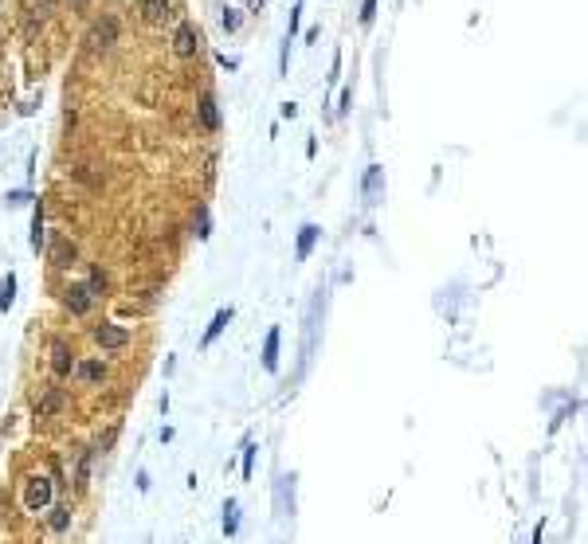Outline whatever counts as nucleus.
Masks as SVG:
<instances>
[{
	"mask_svg": "<svg viewBox=\"0 0 588 544\" xmlns=\"http://www.w3.org/2000/svg\"><path fill=\"white\" fill-rule=\"evenodd\" d=\"M51 497H55V485H51V478H31L28 490H24V505H28V513H40V509H48Z\"/></svg>",
	"mask_w": 588,
	"mask_h": 544,
	"instance_id": "1",
	"label": "nucleus"
},
{
	"mask_svg": "<svg viewBox=\"0 0 588 544\" xmlns=\"http://www.w3.org/2000/svg\"><path fill=\"white\" fill-rule=\"evenodd\" d=\"M63 306H67L75 317H83V314H90V306H94V294L87 290V282H75V286L63 290Z\"/></svg>",
	"mask_w": 588,
	"mask_h": 544,
	"instance_id": "2",
	"label": "nucleus"
},
{
	"mask_svg": "<svg viewBox=\"0 0 588 544\" xmlns=\"http://www.w3.org/2000/svg\"><path fill=\"white\" fill-rule=\"evenodd\" d=\"M118 40V20L114 16H102V20H94V28H90V36H87V43L94 51L99 47H110V43Z\"/></svg>",
	"mask_w": 588,
	"mask_h": 544,
	"instance_id": "3",
	"label": "nucleus"
},
{
	"mask_svg": "<svg viewBox=\"0 0 588 544\" xmlns=\"http://www.w3.org/2000/svg\"><path fill=\"white\" fill-rule=\"evenodd\" d=\"M51 372H55L59 380L75 372V353H71L67 341H55V345H51Z\"/></svg>",
	"mask_w": 588,
	"mask_h": 544,
	"instance_id": "4",
	"label": "nucleus"
},
{
	"mask_svg": "<svg viewBox=\"0 0 588 544\" xmlns=\"http://www.w3.org/2000/svg\"><path fill=\"white\" fill-rule=\"evenodd\" d=\"M173 47H177V55H180V59L196 55V47H200V31L192 28V24H180V28H177V36H173Z\"/></svg>",
	"mask_w": 588,
	"mask_h": 544,
	"instance_id": "5",
	"label": "nucleus"
},
{
	"mask_svg": "<svg viewBox=\"0 0 588 544\" xmlns=\"http://www.w3.org/2000/svg\"><path fill=\"white\" fill-rule=\"evenodd\" d=\"M94 341H99L102 348H126V345H130V329H122V325H99V329H94Z\"/></svg>",
	"mask_w": 588,
	"mask_h": 544,
	"instance_id": "6",
	"label": "nucleus"
},
{
	"mask_svg": "<svg viewBox=\"0 0 588 544\" xmlns=\"http://www.w3.org/2000/svg\"><path fill=\"white\" fill-rule=\"evenodd\" d=\"M173 16V0H141V20L145 24H165Z\"/></svg>",
	"mask_w": 588,
	"mask_h": 544,
	"instance_id": "7",
	"label": "nucleus"
},
{
	"mask_svg": "<svg viewBox=\"0 0 588 544\" xmlns=\"http://www.w3.org/2000/svg\"><path fill=\"white\" fill-rule=\"evenodd\" d=\"M380 192H385V168L369 165V172H365V200H369V204H380Z\"/></svg>",
	"mask_w": 588,
	"mask_h": 544,
	"instance_id": "8",
	"label": "nucleus"
},
{
	"mask_svg": "<svg viewBox=\"0 0 588 544\" xmlns=\"http://www.w3.org/2000/svg\"><path fill=\"white\" fill-rule=\"evenodd\" d=\"M279 341H282V333H279V325H275L267 333V341H263V368H267V372L279 368Z\"/></svg>",
	"mask_w": 588,
	"mask_h": 544,
	"instance_id": "9",
	"label": "nucleus"
},
{
	"mask_svg": "<svg viewBox=\"0 0 588 544\" xmlns=\"http://www.w3.org/2000/svg\"><path fill=\"white\" fill-rule=\"evenodd\" d=\"M318 235H322V231L314 228V223H306V228L299 231V247H294V258H299V263H306V258H310V251H314Z\"/></svg>",
	"mask_w": 588,
	"mask_h": 544,
	"instance_id": "10",
	"label": "nucleus"
},
{
	"mask_svg": "<svg viewBox=\"0 0 588 544\" xmlns=\"http://www.w3.org/2000/svg\"><path fill=\"white\" fill-rule=\"evenodd\" d=\"M228 321H231V306H228V309H216V317H212V325L204 329V337H200V345L208 348L212 341H216V337L224 333V329H228Z\"/></svg>",
	"mask_w": 588,
	"mask_h": 544,
	"instance_id": "11",
	"label": "nucleus"
},
{
	"mask_svg": "<svg viewBox=\"0 0 588 544\" xmlns=\"http://www.w3.org/2000/svg\"><path fill=\"white\" fill-rule=\"evenodd\" d=\"M196 110H200V122H204V129H212V133H216V129H220V110H216V98H212V94H204Z\"/></svg>",
	"mask_w": 588,
	"mask_h": 544,
	"instance_id": "12",
	"label": "nucleus"
},
{
	"mask_svg": "<svg viewBox=\"0 0 588 544\" xmlns=\"http://www.w3.org/2000/svg\"><path fill=\"white\" fill-rule=\"evenodd\" d=\"M236 533H240V501L228 497L224 501V536H236Z\"/></svg>",
	"mask_w": 588,
	"mask_h": 544,
	"instance_id": "13",
	"label": "nucleus"
},
{
	"mask_svg": "<svg viewBox=\"0 0 588 544\" xmlns=\"http://www.w3.org/2000/svg\"><path fill=\"white\" fill-rule=\"evenodd\" d=\"M79 368V376L87 380V384H102L106 380V365L102 360H83V365H75Z\"/></svg>",
	"mask_w": 588,
	"mask_h": 544,
	"instance_id": "14",
	"label": "nucleus"
},
{
	"mask_svg": "<svg viewBox=\"0 0 588 544\" xmlns=\"http://www.w3.org/2000/svg\"><path fill=\"white\" fill-rule=\"evenodd\" d=\"M12 302H16V274L8 270V274L0 278V314H8Z\"/></svg>",
	"mask_w": 588,
	"mask_h": 544,
	"instance_id": "15",
	"label": "nucleus"
},
{
	"mask_svg": "<svg viewBox=\"0 0 588 544\" xmlns=\"http://www.w3.org/2000/svg\"><path fill=\"white\" fill-rule=\"evenodd\" d=\"M51 263H55V267H71V263H75V247H71L67 239H59V243L51 247Z\"/></svg>",
	"mask_w": 588,
	"mask_h": 544,
	"instance_id": "16",
	"label": "nucleus"
},
{
	"mask_svg": "<svg viewBox=\"0 0 588 544\" xmlns=\"http://www.w3.org/2000/svg\"><path fill=\"white\" fill-rule=\"evenodd\" d=\"M59 404H63V392H59V388H48V396H43V404H36V416H40V419H48V416H51V411H55Z\"/></svg>",
	"mask_w": 588,
	"mask_h": 544,
	"instance_id": "17",
	"label": "nucleus"
},
{
	"mask_svg": "<svg viewBox=\"0 0 588 544\" xmlns=\"http://www.w3.org/2000/svg\"><path fill=\"white\" fill-rule=\"evenodd\" d=\"M43 247V200L36 204V216H31V251Z\"/></svg>",
	"mask_w": 588,
	"mask_h": 544,
	"instance_id": "18",
	"label": "nucleus"
},
{
	"mask_svg": "<svg viewBox=\"0 0 588 544\" xmlns=\"http://www.w3.org/2000/svg\"><path fill=\"white\" fill-rule=\"evenodd\" d=\"M255 450H259V446L248 439V443H243V478H248V482L255 478Z\"/></svg>",
	"mask_w": 588,
	"mask_h": 544,
	"instance_id": "19",
	"label": "nucleus"
},
{
	"mask_svg": "<svg viewBox=\"0 0 588 544\" xmlns=\"http://www.w3.org/2000/svg\"><path fill=\"white\" fill-rule=\"evenodd\" d=\"M51 529H55V533H67L71 529V509H51Z\"/></svg>",
	"mask_w": 588,
	"mask_h": 544,
	"instance_id": "20",
	"label": "nucleus"
},
{
	"mask_svg": "<svg viewBox=\"0 0 588 544\" xmlns=\"http://www.w3.org/2000/svg\"><path fill=\"white\" fill-rule=\"evenodd\" d=\"M28 200H31V192H8V196H4V204H8V208H24Z\"/></svg>",
	"mask_w": 588,
	"mask_h": 544,
	"instance_id": "21",
	"label": "nucleus"
},
{
	"mask_svg": "<svg viewBox=\"0 0 588 544\" xmlns=\"http://www.w3.org/2000/svg\"><path fill=\"white\" fill-rule=\"evenodd\" d=\"M236 28H240V12L228 8V12H224V31H236Z\"/></svg>",
	"mask_w": 588,
	"mask_h": 544,
	"instance_id": "22",
	"label": "nucleus"
},
{
	"mask_svg": "<svg viewBox=\"0 0 588 544\" xmlns=\"http://www.w3.org/2000/svg\"><path fill=\"white\" fill-rule=\"evenodd\" d=\"M373 12H377V0H365L361 4V24H373Z\"/></svg>",
	"mask_w": 588,
	"mask_h": 544,
	"instance_id": "23",
	"label": "nucleus"
},
{
	"mask_svg": "<svg viewBox=\"0 0 588 544\" xmlns=\"http://www.w3.org/2000/svg\"><path fill=\"white\" fill-rule=\"evenodd\" d=\"M196 235L208 239V212H204V208H200V216H196Z\"/></svg>",
	"mask_w": 588,
	"mask_h": 544,
	"instance_id": "24",
	"label": "nucleus"
},
{
	"mask_svg": "<svg viewBox=\"0 0 588 544\" xmlns=\"http://www.w3.org/2000/svg\"><path fill=\"white\" fill-rule=\"evenodd\" d=\"M71 4H83V0H71Z\"/></svg>",
	"mask_w": 588,
	"mask_h": 544,
	"instance_id": "25",
	"label": "nucleus"
}]
</instances>
